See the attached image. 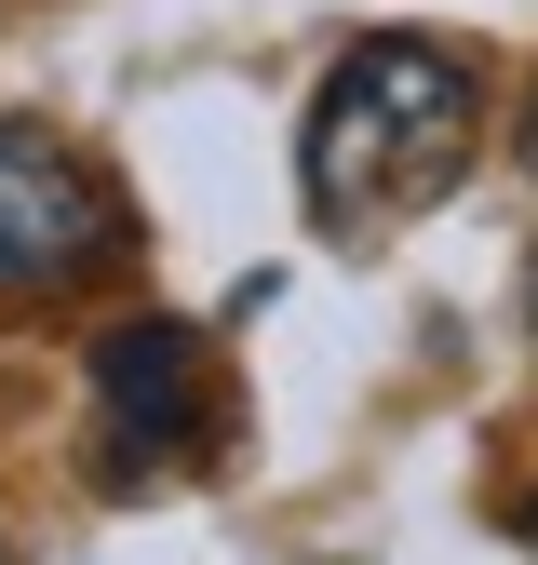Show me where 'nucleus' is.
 I'll return each mask as SVG.
<instances>
[{"instance_id":"1","label":"nucleus","mask_w":538,"mask_h":565,"mask_svg":"<svg viewBox=\"0 0 538 565\" xmlns=\"http://www.w3.org/2000/svg\"><path fill=\"white\" fill-rule=\"evenodd\" d=\"M485 149V67L458 41H418V28H377L323 67L310 95V135H297V175H310V216L323 230H404L471 175Z\"/></svg>"},{"instance_id":"2","label":"nucleus","mask_w":538,"mask_h":565,"mask_svg":"<svg viewBox=\"0 0 538 565\" xmlns=\"http://www.w3.org/2000/svg\"><path fill=\"white\" fill-rule=\"evenodd\" d=\"M121 256V202L41 149V135H0V297H54V282H82Z\"/></svg>"},{"instance_id":"3","label":"nucleus","mask_w":538,"mask_h":565,"mask_svg":"<svg viewBox=\"0 0 538 565\" xmlns=\"http://www.w3.org/2000/svg\"><path fill=\"white\" fill-rule=\"evenodd\" d=\"M95 417H108V458L121 471H162L202 431V337L189 323H108L95 337Z\"/></svg>"},{"instance_id":"4","label":"nucleus","mask_w":538,"mask_h":565,"mask_svg":"<svg viewBox=\"0 0 538 565\" xmlns=\"http://www.w3.org/2000/svg\"><path fill=\"white\" fill-rule=\"evenodd\" d=\"M512 149H525V175H538V95H525V135H512Z\"/></svg>"},{"instance_id":"5","label":"nucleus","mask_w":538,"mask_h":565,"mask_svg":"<svg viewBox=\"0 0 538 565\" xmlns=\"http://www.w3.org/2000/svg\"><path fill=\"white\" fill-rule=\"evenodd\" d=\"M525 310H538V269H525Z\"/></svg>"}]
</instances>
